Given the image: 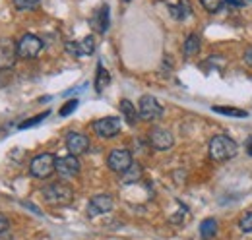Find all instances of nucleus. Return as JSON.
Returning a JSON list of instances; mask_svg holds the SVG:
<instances>
[{"label": "nucleus", "mask_w": 252, "mask_h": 240, "mask_svg": "<svg viewBox=\"0 0 252 240\" xmlns=\"http://www.w3.org/2000/svg\"><path fill=\"white\" fill-rule=\"evenodd\" d=\"M138 117L142 120H148V122L158 120L163 117V107L159 105L156 97L144 95V97L140 99V113H138Z\"/></svg>", "instance_id": "5"}, {"label": "nucleus", "mask_w": 252, "mask_h": 240, "mask_svg": "<svg viewBox=\"0 0 252 240\" xmlns=\"http://www.w3.org/2000/svg\"><path fill=\"white\" fill-rule=\"evenodd\" d=\"M239 227L243 233H252V213H247L241 221H239Z\"/></svg>", "instance_id": "26"}, {"label": "nucleus", "mask_w": 252, "mask_h": 240, "mask_svg": "<svg viewBox=\"0 0 252 240\" xmlns=\"http://www.w3.org/2000/svg\"><path fill=\"white\" fill-rule=\"evenodd\" d=\"M111 84V74L103 68V64H97V76H95V91L101 93Z\"/></svg>", "instance_id": "16"}, {"label": "nucleus", "mask_w": 252, "mask_h": 240, "mask_svg": "<svg viewBox=\"0 0 252 240\" xmlns=\"http://www.w3.org/2000/svg\"><path fill=\"white\" fill-rule=\"evenodd\" d=\"M216 233H218V221L216 219H204L202 221V225H200V235H202V239L204 240H210L216 237Z\"/></svg>", "instance_id": "17"}, {"label": "nucleus", "mask_w": 252, "mask_h": 240, "mask_svg": "<svg viewBox=\"0 0 252 240\" xmlns=\"http://www.w3.org/2000/svg\"><path fill=\"white\" fill-rule=\"evenodd\" d=\"M41 4V0H14V6L18 10H35Z\"/></svg>", "instance_id": "23"}, {"label": "nucleus", "mask_w": 252, "mask_h": 240, "mask_svg": "<svg viewBox=\"0 0 252 240\" xmlns=\"http://www.w3.org/2000/svg\"><path fill=\"white\" fill-rule=\"evenodd\" d=\"M16 47H18V57H22V59L26 60H32V59H37L39 53L43 51V41L37 35L28 33V35H24L16 43Z\"/></svg>", "instance_id": "4"}, {"label": "nucleus", "mask_w": 252, "mask_h": 240, "mask_svg": "<svg viewBox=\"0 0 252 240\" xmlns=\"http://www.w3.org/2000/svg\"><path fill=\"white\" fill-rule=\"evenodd\" d=\"M41 194H43V198L49 206H68L74 200V190L68 184H63V182L47 184L41 190Z\"/></svg>", "instance_id": "1"}, {"label": "nucleus", "mask_w": 252, "mask_h": 240, "mask_svg": "<svg viewBox=\"0 0 252 240\" xmlns=\"http://www.w3.org/2000/svg\"><path fill=\"white\" fill-rule=\"evenodd\" d=\"M109 22H111V18H109V6L103 4L94 16V22H92L94 24V30L97 33H105V31L109 30Z\"/></svg>", "instance_id": "14"}, {"label": "nucleus", "mask_w": 252, "mask_h": 240, "mask_svg": "<svg viewBox=\"0 0 252 240\" xmlns=\"http://www.w3.org/2000/svg\"><path fill=\"white\" fill-rule=\"evenodd\" d=\"M121 113L125 115L126 122L130 124V126H134L136 122H138V115H136V107L128 101V99H123L121 101Z\"/></svg>", "instance_id": "18"}, {"label": "nucleus", "mask_w": 252, "mask_h": 240, "mask_svg": "<svg viewBox=\"0 0 252 240\" xmlns=\"http://www.w3.org/2000/svg\"><path fill=\"white\" fill-rule=\"evenodd\" d=\"M55 171H57L59 177H63V179H72V177H76V175L80 173V161H78V157H74V155L59 157Z\"/></svg>", "instance_id": "11"}, {"label": "nucleus", "mask_w": 252, "mask_h": 240, "mask_svg": "<svg viewBox=\"0 0 252 240\" xmlns=\"http://www.w3.org/2000/svg\"><path fill=\"white\" fill-rule=\"evenodd\" d=\"M57 157L53 153H41L30 163V173L35 179H49L55 173Z\"/></svg>", "instance_id": "3"}, {"label": "nucleus", "mask_w": 252, "mask_h": 240, "mask_svg": "<svg viewBox=\"0 0 252 240\" xmlns=\"http://www.w3.org/2000/svg\"><path fill=\"white\" fill-rule=\"evenodd\" d=\"M66 150L70 155L78 157V155L90 150V138L86 134H80V132H70L66 136Z\"/></svg>", "instance_id": "10"}, {"label": "nucleus", "mask_w": 252, "mask_h": 240, "mask_svg": "<svg viewBox=\"0 0 252 240\" xmlns=\"http://www.w3.org/2000/svg\"><path fill=\"white\" fill-rule=\"evenodd\" d=\"M121 119L119 117H105L94 122V132L99 138H115L121 132Z\"/></svg>", "instance_id": "7"}, {"label": "nucleus", "mask_w": 252, "mask_h": 240, "mask_svg": "<svg viewBox=\"0 0 252 240\" xmlns=\"http://www.w3.org/2000/svg\"><path fill=\"white\" fill-rule=\"evenodd\" d=\"M113 206H115V202H113V198L109 194H97L88 204V215L90 217H97V215L109 213V211L113 210Z\"/></svg>", "instance_id": "13"}, {"label": "nucleus", "mask_w": 252, "mask_h": 240, "mask_svg": "<svg viewBox=\"0 0 252 240\" xmlns=\"http://www.w3.org/2000/svg\"><path fill=\"white\" fill-rule=\"evenodd\" d=\"M8 227H10V221H8V217L0 213V235H2V233H6V231H8Z\"/></svg>", "instance_id": "27"}, {"label": "nucleus", "mask_w": 252, "mask_h": 240, "mask_svg": "<svg viewBox=\"0 0 252 240\" xmlns=\"http://www.w3.org/2000/svg\"><path fill=\"white\" fill-rule=\"evenodd\" d=\"M243 59H245V62H247L249 66H252V47H249V49L245 51V55H243Z\"/></svg>", "instance_id": "28"}, {"label": "nucleus", "mask_w": 252, "mask_h": 240, "mask_svg": "<svg viewBox=\"0 0 252 240\" xmlns=\"http://www.w3.org/2000/svg\"><path fill=\"white\" fill-rule=\"evenodd\" d=\"M214 113L227 115V117H233V119H247V117H249L247 111H243V109H235V107H214Z\"/></svg>", "instance_id": "21"}, {"label": "nucleus", "mask_w": 252, "mask_h": 240, "mask_svg": "<svg viewBox=\"0 0 252 240\" xmlns=\"http://www.w3.org/2000/svg\"><path fill=\"white\" fill-rule=\"evenodd\" d=\"M245 148H247V153H249V155H251V157H252V136H251V138H249V140H247V144H245Z\"/></svg>", "instance_id": "29"}, {"label": "nucleus", "mask_w": 252, "mask_h": 240, "mask_svg": "<svg viewBox=\"0 0 252 240\" xmlns=\"http://www.w3.org/2000/svg\"><path fill=\"white\" fill-rule=\"evenodd\" d=\"M185 57H194V55H198V51H200V37L196 35V33H190L189 39L185 41Z\"/></svg>", "instance_id": "19"}, {"label": "nucleus", "mask_w": 252, "mask_h": 240, "mask_svg": "<svg viewBox=\"0 0 252 240\" xmlns=\"http://www.w3.org/2000/svg\"><path fill=\"white\" fill-rule=\"evenodd\" d=\"M132 163H134V161H132V153L128 150H115V151H111L109 157H107L109 169H111L113 173H119V175H123L125 171H128Z\"/></svg>", "instance_id": "6"}, {"label": "nucleus", "mask_w": 252, "mask_h": 240, "mask_svg": "<svg viewBox=\"0 0 252 240\" xmlns=\"http://www.w3.org/2000/svg\"><path fill=\"white\" fill-rule=\"evenodd\" d=\"M140 177H142V167L138 163H132L130 169L123 173V184H132V182L140 180Z\"/></svg>", "instance_id": "20"}, {"label": "nucleus", "mask_w": 252, "mask_h": 240, "mask_svg": "<svg viewBox=\"0 0 252 240\" xmlns=\"http://www.w3.org/2000/svg\"><path fill=\"white\" fill-rule=\"evenodd\" d=\"M171 14L175 20H187L190 14H192V4L190 0H179L177 4L171 6Z\"/></svg>", "instance_id": "15"}, {"label": "nucleus", "mask_w": 252, "mask_h": 240, "mask_svg": "<svg viewBox=\"0 0 252 240\" xmlns=\"http://www.w3.org/2000/svg\"><path fill=\"white\" fill-rule=\"evenodd\" d=\"M18 47L12 39H0V70H8L16 64Z\"/></svg>", "instance_id": "9"}, {"label": "nucleus", "mask_w": 252, "mask_h": 240, "mask_svg": "<svg viewBox=\"0 0 252 240\" xmlns=\"http://www.w3.org/2000/svg\"><path fill=\"white\" fill-rule=\"evenodd\" d=\"M125 2H130V0H125Z\"/></svg>", "instance_id": "30"}, {"label": "nucleus", "mask_w": 252, "mask_h": 240, "mask_svg": "<svg viewBox=\"0 0 252 240\" xmlns=\"http://www.w3.org/2000/svg\"><path fill=\"white\" fill-rule=\"evenodd\" d=\"M45 117H49V113H43V115H37V117H33V119H28L24 120V122H20V130H28V128H32V126H37L39 122H43Z\"/></svg>", "instance_id": "22"}, {"label": "nucleus", "mask_w": 252, "mask_h": 240, "mask_svg": "<svg viewBox=\"0 0 252 240\" xmlns=\"http://www.w3.org/2000/svg\"><path fill=\"white\" fill-rule=\"evenodd\" d=\"M150 144H152L154 150L167 151L173 148L175 138H173V134H171L169 130H165V128H154V130L150 132Z\"/></svg>", "instance_id": "12"}, {"label": "nucleus", "mask_w": 252, "mask_h": 240, "mask_svg": "<svg viewBox=\"0 0 252 240\" xmlns=\"http://www.w3.org/2000/svg\"><path fill=\"white\" fill-rule=\"evenodd\" d=\"M76 109H78V99H70V101H66L63 107H61L59 115H61V117H68V115L74 113Z\"/></svg>", "instance_id": "25"}, {"label": "nucleus", "mask_w": 252, "mask_h": 240, "mask_svg": "<svg viewBox=\"0 0 252 240\" xmlns=\"http://www.w3.org/2000/svg\"><path fill=\"white\" fill-rule=\"evenodd\" d=\"M64 49H66V53H70L74 57H90L95 51V39L92 35H88L82 41H68L64 45Z\"/></svg>", "instance_id": "8"}, {"label": "nucleus", "mask_w": 252, "mask_h": 240, "mask_svg": "<svg viewBox=\"0 0 252 240\" xmlns=\"http://www.w3.org/2000/svg\"><path fill=\"white\" fill-rule=\"evenodd\" d=\"M239 146L235 140H231L229 136H216L212 142H210V157L218 163L223 161H229L237 155Z\"/></svg>", "instance_id": "2"}, {"label": "nucleus", "mask_w": 252, "mask_h": 240, "mask_svg": "<svg viewBox=\"0 0 252 240\" xmlns=\"http://www.w3.org/2000/svg\"><path fill=\"white\" fill-rule=\"evenodd\" d=\"M200 2L208 12H220L225 4V0H200Z\"/></svg>", "instance_id": "24"}]
</instances>
